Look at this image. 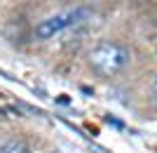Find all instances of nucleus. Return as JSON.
I'll return each mask as SVG.
<instances>
[{
	"label": "nucleus",
	"instance_id": "nucleus-1",
	"mask_svg": "<svg viewBox=\"0 0 157 153\" xmlns=\"http://www.w3.org/2000/svg\"><path fill=\"white\" fill-rule=\"evenodd\" d=\"M131 61V52L120 42L103 40L89 52V66L98 75H117L122 73Z\"/></svg>",
	"mask_w": 157,
	"mask_h": 153
},
{
	"label": "nucleus",
	"instance_id": "nucleus-2",
	"mask_svg": "<svg viewBox=\"0 0 157 153\" xmlns=\"http://www.w3.org/2000/svg\"><path fill=\"white\" fill-rule=\"evenodd\" d=\"M89 17H92L89 7H73V10H66V12L52 14V17L42 19L35 26V38H40V40L54 38L56 33H61V31H66V28H71V26H78V24L87 21Z\"/></svg>",
	"mask_w": 157,
	"mask_h": 153
},
{
	"label": "nucleus",
	"instance_id": "nucleus-3",
	"mask_svg": "<svg viewBox=\"0 0 157 153\" xmlns=\"http://www.w3.org/2000/svg\"><path fill=\"white\" fill-rule=\"evenodd\" d=\"M0 153H31V148L21 139H10V141L0 144Z\"/></svg>",
	"mask_w": 157,
	"mask_h": 153
},
{
	"label": "nucleus",
	"instance_id": "nucleus-4",
	"mask_svg": "<svg viewBox=\"0 0 157 153\" xmlns=\"http://www.w3.org/2000/svg\"><path fill=\"white\" fill-rule=\"evenodd\" d=\"M152 94H155V97H157V75H155V78H152Z\"/></svg>",
	"mask_w": 157,
	"mask_h": 153
}]
</instances>
